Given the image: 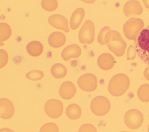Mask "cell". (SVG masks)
Returning <instances> with one entry per match:
<instances>
[{
    "instance_id": "cell-36",
    "label": "cell",
    "mask_w": 149,
    "mask_h": 132,
    "mask_svg": "<svg viewBox=\"0 0 149 132\" xmlns=\"http://www.w3.org/2000/svg\"><path fill=\"white\" fill-rule=\"evenodd\" d=\"M120 132H128V131H120Z\"/></svg>"
},
{
    "instance_id": "cell-22",
    "label": "cell",
    "mask_w": 149,
    "mask_h": 132,
    "mask_svg": "<svg viewBox=\"0 0 149 132\" xmlns=\"http://www.w3.org/2000/svg\"><path fill=\"white\" fill-rule=\"evenodd\" d=\"M12 34V30L9 24L5 23H0V42L8 39Z\"/></svg>"
},
{
    "instance_id": "cell-7",
    "label": "cell",
    "mask_w": 149,
    "mask_h": 132,
    "mask_svg": "<svg viewBox=\"0 0 149 132\" xmlns=\"http://www.w3.org/2000/svg\"><path fill=\"white\" fill-rule=\"evenodd\" d=\"M144 120V116L141 111L136 109L127 111L124 116V122L130 129H136L140 127Z\"/></svg>"
},
{
    "instance_id": "cell-27",
    "label": "cell",
    "mask_w": 149,
    "mask_h": 132,
    "mask_svg": "<svg viewBox=\"0 0 149 132\" xmlns=\"http://www.w3.org/2000/svg\"><path fill=\"white\" fill-rule=\"evenodd\" d=\"M78 132H97V131L94 125L90 123H86L80 127Z\"/></svg>"
},
{
    "instance_id": "cell-2",
    "label": "cell",
    "mask_w": 149,
    "mask_h": 132,
    "mask_svg": "<svg viewBox=\"0 0 149 132\" xmlns=\"http://www.w3.org/2000/svg\"><path fill=\"white\" fill-rule=\"evenodd\" d=\"M130 86L129 77L122 73L115 75L109 80L108 89L109 93L113 96H121L127 90Z\"/></svg>"
},
{
    "instance_id": "cell-31",
    "label": "cell",
    "mask_w": 149,
    "mask_h": 132,
    "mask_svg": "<svg viewBox=\"0 0 149 132\" xmlns=\"http://www.w3.org/2000/svg\"><path fill=\"white\" fill-rule=\"evenodd\" d=\"M0 132H14V131H13L12 130L9 128L3 127L2 129H0Z\"/></svg>"
},
{
    "instance_id": "cell-3",
    "label": "cell",
    "mask_w": 149,
    "mask_h": 132,
    "mask_svg": "<svg viewBox=\"0 0 149 132\" xmlns=\"http://www.w3.org/2000/svg\"><path fill=\"white\" fill-rule=\"evenodd\" d=\"M136 39L135 49L139 57L149 65V25L143 29Z\"/></svg>"
},
{
    "instance_id": "cell-8",
    "label": "cell",
    "mask_w": 149,
    "mask_h": 132,
    "mask_svg": "<svg viewBox=\"0 0 149 132\" xmlns=\"http://www.w3.org/2000/svg\"><path fill=\"white\" fill-rule=\"evenodd\" d=\"M97 78L93 74L87 73L81 75L78 79L79 87L83 91L91 92L95 90L97 87Z\"/></svg>"
},
{
    "instance_id": "cell-26",
    "label": "cell",
    "mask_w": 149,
    "mask_h": 132,
    "mask_svg": "<svg viewBox=\"0 0 149 132\" xmlns=\"http://www.w3.org/2000/svg\"><path fill=\"white\" fill-rule=\"evenodd\" d=\"M8 60V53L3 49H0V69L3 68L7 64Z\"/></svg>"
},
{
    "instance_id": "cell-28",
    "label": "cell",
    "mask_w": 149,
    "mask_h": 132,
    "mask_svg": "<svg viewBox=\"0 0 149 132\" xmlns=\"http://www.w3.org/2000/svg\"><path fill=\"white\" fill-rule=\"evenodd\" d=\"M110 30L109 28L108 27H103L100 33H99V35H98V41L99 42L100 44L103 45H104V37H105V34L106 32L109 30Z\"/></svg>"
},
{
    "instance_id": "cell-30",
    "label": "cell",
    "mask_w": 149,
    "mask_h": 132,
    "mask_svg": "<svg viewBox=\"0 0 149 132\" xmlns=\"http://www.w3.org/2000/svg\"><path fill=\"white\" fill-rule=\"evenodd\" d=\"M144 75L146 79L149 80V66L147 67L144 72Z\"/></svg>"
},
{
    "instance_id": "cell-10",
    "label": "cell",
    "mask_w": 149,
    "mask_h": 132,
    "mask_svg": "<svg viewBox=\"0 0 149 132\" xmlns=\"http://www.w3.org/2000/svg\"><path fill=\"white\" fill-rule=\"evenodd\" d=\"M15 113V107L12 102L6 98H0V118L3 119L11 118Z\"/></svg>"
},
{
    "instance_id": "cell-4",
    "label": "cell",
    "mask_w": 149,
    "mask_h": 132,
    "mask_svg": "<svg viewBox=\"0 0 149 132\" xmlns=\"http://www.w3.org/2000/svg\"><path fill=\"white\" fill-rule=\"evenodd\" d=\"M143 21L139 18H131L124 24L123 31L128 39H135L144 27Z\"/></svg>"
},
{
    "instance_id": "cell-1",
    "label": "cell",
    "mask_w": 149,
    "mask_h": 132,
    "mask_svg": "<svg viewBox=\"0 0 149 132\" xmlns=\"http://www.w3.org/2000/svg\"><path fill=\"white\" fill-rule=\"evenodd\" d=\"M104 41L109 50L116 56L121 57L124 54L126 48V43L118 31L109 30L105 34Z\"/></svg>"
},
{
    "instance_id": "cell-9",
    "label": "cell",
    "mask_w": 149,
    "mask_h": 132,
    "mask_svg": "<svg viewBox=\"0 0 149 132\" xmlns=\"http://www.w3.org/2000/svg\"><path fill=\"white\" fill-rule=\"evenodd\" d=\"M44 111L48 116L56 119L62 114L63 105L62 102L57 99H50L45 102Z\"/></svg>"
},
{
    "instance_id": "cell-34",
    "label": "cell",
    "mask_w": 149,
    "mask_h": 132,
    "mask_svg": "<svg viewBox=\"0 0 149 132\" xmlns=\"http://www.w3.org/2000/svg\"><path fill=\"white\" fill-rule=\"evenodd\" d=\"M3 45V42H0V46H2Z\"/></svg>"
},
{
    "instance_id": "cell-16",
    "label": "cell",
    "mask_w": 149,
    "mask_h": 132,
    "mask_svg": "<svg viewBox=\"0 0 149 132\" xmlns=\"http://www.w3.org/2000/svg\"><path fill=\"white\" fill-rule=\"evenodd\" d=\"M66 36L61 32L55 31L51 33L48 37V43L54 48H59L62 46L66 42Z\"/></svg>"
},
{
    "instance_id": "cell-11",
    "label": "cell",
    "mask_w": 149,
    "mask_h": 132,
    "mask_svg": "<svg viewBox=\"0 0 149 132\" xmlns=\"http://www.w3.org/2000/svg\"><path fill=\"white\" fill-rule=\"evenodd\" d=\"M48 22L51 25L55 28L62 30L66 32L69 31L68 20L60 14H54L49 17Z\"/></svg>"
},
{
    "instance_id": "cell-32",
    "label": "cell",
    "mask_w": 149,
    "mask_h": 132,
    "mask_svg": "<svg viewBox=\"0 0 149 132\" xmlns=\"http://www.w3.org/2000/svg\"><path fill=\"white\" fill-rule=\"evenodd\" d=\"M82 2H84V3H88V4H91V3H93L95 2V0H80Z\"/></svg>"
},
{
    "instance_id": "cell-5",
    "label": "cell",
    "mask_w": 149,
    "mask_h": 132,
    "mask_svg": "<svg viewBox=\"0 0 149 132\" xmlns=\"http://www.w3.org/2000/svg\"><path fill=\"white\" fill-rule=\"evenodd\" d=\"M91 112L97 116H104L107 114L111 108V104L109 100L102 96L94 97L90 103Z\"/></svg>"
},
{
    "instance_id": "cell-13",
    "label": "cell",
    "mask_w": 149,
    "mask_h": 132,
    "mask_svg": "<svg viewBox=\"0 0 149 132\" xmlns=\"http://www.w3.org/2000/svg\"><path fill=\"white\" fill-rule=\"evenodd\" d=\"M81 53L80 47L76 44L70 45L63 49L61 53V56L65 61H68L72 58H78Z\"/></svg>"
},
{
    "instance_id": "cell-29",
    "label": "cell",
    "mask_w": 149,
    "mask_h": 132,
    "mask_svg": "<svg viewBox=\"0 0 149 132\" xmlns=\"http://www.w3.org/2000/svg\"><path fill=\"white\" fill-rule=\"evenodd\" d=\"M135 57V51L133 49V48L130 46L129 49V50L127 51V59L129 60H132L134 59Z\"/></svg>"
},
{
    "instance_id": "cell-14",
    "label": "cell",
    "mask_w": 149,
    "mask_h": 132,
    "mask_svg": "<svg viewBox=\"0 0 149 132\" xmlns=\"http://www.w3.org/2000/svg\"><path fill=\"white\" fill-rule=\"evenodd\" d=\"M76 93V88L74 85L70 82L66 81L62 83L59 90L60 96L65 100L72 98Z\"/></svg>"
},
{
    "instance_id": "cell-25",
    "label": "cell",
    "mask_w": 149,
    "mask_h": 132,
    "mask_svg": "<svg viewBox=\"0 0 149 132\" xmlns=\"http://www.w3.org/2000/svg\"><path fill=\"white\" fill-rule=\"evenodd\" d=\"M39 132H59V128L55 123L49 122L42 126Z\"/></svg>"
},
{
    "instance_id": "cell-24",
    "label": "cell",
    "mask_w": 149,
    "mask_h": 132,
    "mask_svg": "<svg viewBox=\"0 0 149 132\" xmlns=\"http://www.w3.org/2000/svg\"><path fill=\"white\" fill-rule=\"evenodd\" d=\"M26 77L31 80L37 81L41 80L44 77V73L41 71L33 70L29 72L26 74Z\"/></svg>"
},
{
    "instance_id": "cell-15",
    "label": "cell",
    "mask_w": 149,
    "mask_h": 132,
    "mask_svg": "<svg viewBox=\"0 0 149 132\" xmlns=\"http://www.w3.org/2000/svg\"><path fill=\"white\" fill-rule=\"evenodd\" d=\"M97 64L101 69L105 71L109 70L115 65V58L109 53H102L98 57Z\"/></svg>"
},
{
    "instance_id": "cell-17",
    "label": "cell",
    "mask_w": 149,
    "mask_h": 132,
    "mask_svg": "<svg viewBox=\"0 0 149 132\" xmlns=\"http://www.w3.org/2000/svg\"><path fill=\"white\" fill-rule=\"evenodd\" d=\"M84 15L85 11L83 8H79L74 10L70 19V27L72 30H76L79 27Z\"/></svg>"
},
{
    "instance_id": "cell-33",
    "label": "cell",
    "mask_w": 149,
    "mask_h": 132,
    "mask_svg": "<svg viewBox=\"0 0 149 132\" xmlns=\"http://www.w3.org/2000/svg\"><path fill=\"white\" fill-rule=\"evenodd\" d=\"M143 2L146 8L149 9V0H143Z\"/></svg>"
},
{
    "instance_id": "cell-19",
    "label": "cell",
    "mask_w": 149,
    "mask_h": 132,
    "mask_svg": "<svg viewBox=\"0 0 149 132\" xmlns=\"http://www.w3.org/2000/svg\"><path fill=\"white\" fill-rule=\"evenodd\" d=\"M82 111L80 107L76 104L69 105L66 109V116L70 119L76 120L79 119L81 115Z\"/></svg>"
},
{
    "instance_id": "cell-21",
    "label": "cell",
    "mask_w": 149,
    "mask_h": 132,
    "mask_svg": "<svg viewBox=\"0 0 149 132\" xmlns=\"http://www.w3.org/2000/svg\"><path fill=\"white\" fill-rule=\"evenodd\" d=\"M139 99L144 102L149 101V84H144L140 86L137 91Z\"/></svg>"
},
{
    "instance_id": "cell-12",
    "label": "cell",
    "mask_w": 149,
    "mask_h": 132,
    "mask_svg": "<svg viewBox=\"0 0 149 132\" xmlns=\"http://www.w3.org/2000/svg\"><path fill=\"white\" fill-rule=\"evenodd\" d=\"M143 10L140 2L136 0L127 1L123 6V12L127 17L132 15H140Z\"/></svg>"
},
{
    "instance_id": "cell-20",
    "label": "cell",
    "mask_w": 149,
    "mask_h": 132,
    "mask_svg": "<svg viewBox=\"0 0 149 132\" xmlns=\"http://www.w3.org/2000/svg\"><path fill=\"white\" fill-rule=\"evenodd\" d=\"M51 75L56 79H62L64 78L67 74L66 68L62 64H54L51 68Z\"/></svg>"
},
{
    "instance_id": "cell-23",
    "label": "cell",
    "mask_w": 149,
    "mask_h": 132,
    "mask_svg": "<svg viewBox=\"0 0 149 132\" xmlns=\"http://www.w3.org/2000/svg\"><path fill=\"white\" fill-rule=\"evenodd\" d=\"M57 0H42L41 6L46 11L52 12L58 7Z\"/></svg>"
},
{
    "instance_id": "cell-18",
    "label": "cell",
    "mask_w": 149,
    "mask_h": 132,
    "mask_svg": "<svg viewBox=\"0 0 149 132\" xmlns=\"http://www.w3.org/2000/svg\"><path fill=\"white\" fill-rule=\"evenodd\" d=\"M26 50L29 55L33 57L40 56L44 50L42 44L37 41H33L29 42L26 46Z\"/></svg>"
},
{
    "instance_id": "cell-35",
    "label": "cell",
    "mask_w": 149,
    "mask_h": 132,
    "mask_svg": "<svg viewBox=\"0 0 149 132\" xmlns=\"http://www.w3.org/2000/svg\"><path fill=\"white\" fill-rule=\"evenodd\" d=\"M147 131L149 132V125H148V127H147Z\"/></svg>"
},
{
    "instance_id": "cell-6",
    "label": "cell",
    "mask_w": 149,
    "mask_h": 132,
    "mask_svg": "<svg viewBox=\"0 0 149 132\" xmlns=\"http://www.w3.org/2000/svg\"><path fill=\"white\" fill-rule=\"evenodd\" d=\"M95 26L91 20H86L80 28L78 38L80 42L82 44H91L94 39Z\"/></svg>"
}]
</instances>
